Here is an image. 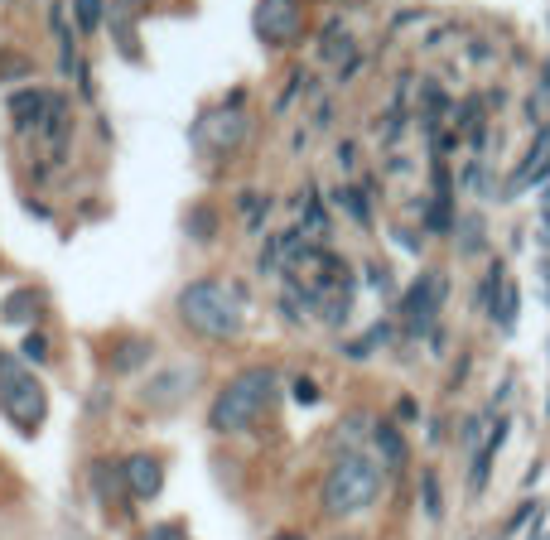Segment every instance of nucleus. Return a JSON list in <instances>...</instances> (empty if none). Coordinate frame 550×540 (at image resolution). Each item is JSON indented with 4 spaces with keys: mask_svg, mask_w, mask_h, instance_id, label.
<instances>
[{
    "mask_svg": "<svg viewBox=\"0 0 550 540\" xmlns=\"http://www.w3.org/2000/svg\"><path fill=\"white\" fill-rule=\"evenodd\" d=\"M256 39L271 44V49H290L304 39V5L300 0H256Z\"/></svg>",
    "mask_w": 550,
    "mask_h": 540,
    "instance_id": "6",
    "label": "nucleus"
},
{
    "mask_svg": "<svg viewBox=\"0 0 550 540\" xmlns=\"http://www.w3.org/2000/svg\"><path fill=\"white\" fill-rule=\"evenodd\" d=\"M444 295H449L444 275H435V270L415 275L411 285H406V295H401V328L406 333H430V324L440 319Z\"/></svg>",
    "mask_w": 550,
    "mask_h": 540,
    "instance_id": "7",
    "label": "nucleus"
},
{
    "mask_svg": "<svg viewBox=\"0 0 550 540\" xmlns=\"http://www.w3.org/2000/svg\"><path fill=\"white\" fill-rule=\"evenodd\" d=\"M10 111H15V126H20V131H39V126H44V111H49V92L29 87V92H20V97L10 102Z\"/></svg>",
    "mask_w": 550,
    "mask_h": 540,
    "instance_id": "14",
    "label": "nucleus"
},
{
    "mask_svg": "<svg viewBox=\"0 0 550 540\" xmlns=\"http://www.w3.org/2000/svg\"><path fill=\"white\" fill-rule=\"evenodd\" d=\"M319 54H324V63H348V58H353V34H348L343 25H329L324 29Z\"/></svg>",
    "mask_w": 550,
    "mask_h": 540,
    "instance_id": "17",
    "label": "nucleus"
},
{
    "mask_svg": "<svg viewBox=\"0 0 550 540\" xmlns=\"http://www.w3.org/2000/svg\"><path fill=\"white\" fill-rule=\"evenodd\" d=\"M242 102V97H237ZM232 107H218V111H203L198 121H193V145L203 150V155H232V150H242V140H247V111Z\"/></svg>",
    "mask_w": 550,
    "mask_h": 540,
    "instance_id": "5",
    "label": "nucleus"
},
{
    "mask_svg": "<svg viewBox=\"0 0 550 540\" xmlns=\"http://www.w3.org/2000/svg\"><path fill=\"white\" fill-rule=\"evenodd\" d=\"M483 184H488V169H483V164H468V174H464V189L483 193Z\"/></svg>",
    "mask_w": 550,
    "mask_h": 540,
    "instance_id": "25",
    "label": "nucleus"
},
{
    "mask_svg": "<svg viewBox=\"0 0 550 540\" xmlns=\"http://www.w3.org/2000/svg\"><path fill=\"white\" fill-rule=\"evenodd\" d=\"M121 483H126V492L136 502H155L160 487H165V459H155V454H126L121 459Z\"/></svg>",
    "mask_w": 550,
    "mask_h": 540,
    "instance_id": "8",
    "label": "nucleus"
},
{
    "mask_svg": "<svg viewBox=\"0 0 550 540\" xmlns=\"http://www.w3.org/2000/svg\"><path fill=\"white\" fill-rule=\"evenodd\" d=\"M29 314H39V295H34V290H15L10 304L0 309V319H5V324H25Z\"/></svg>",
    "mask_w": 550,
    "mask_h": 540,
    "instance_id": "19",
    "label": "nucleus"
},
{
    "mask_svg": "<svg viewBox=\"0 0 550 540\" xmlns=\"http://www.w3.org/2000/svg\"><path fill=\"white\" fill-rule=\"evenodd\" d=\"M372 444H377V454H382L386 468H401V463H406V434L396 430L391 420L372 425Z\"/></svg>",
    "mask_w": 550,
    "mask_h": 540,
    "instance_id": "15",
    "label": "nucleus"
},
{
    "mask_svg": "<svg viewBox=\"0 0 550 540\" xmlns=\"http://www.w3.org/2000/svg\"><path fill=\"white\" fill-rule=\"evenodd\" d=\"M502 439H507V420H497L493 430H488L483 449H478V459H473V468H468V492H473V497L488 487V473H493V459H497V449H502Z\"/></svg>",
    "mask_w": 550,
    "mask_h": 540,
    "instance_id": "12",
    "label": "nucleus"
},
{
    "mask_svg": "<svg viewBox=\"0 0 550 540\" xmlns=\"http://www.w3.org/2000/svg\"><path fill=\"white\" fill-rule=\"evenodd\" d=\"M386 338H391V324H377V328H372V333H367V338H358V343H348V348H343V352H348V357H367V352H377V348H382Z\"/></svg>",
    "mask_w": 550,
    "mask_h": 540,
    "instance_id": "23",
    "label": "nucleus"
},
{
    "mask_svg": "<svg viewBox=\"0 0 550 540\" xmlns=\"http://www.w3.org/2000/svg\"><path fill=\"white\" fill-rule=\"evenodd\" d=\"M295 396H300V401H319V386H314L309 377H300L295 381Z\"/></svg>",
    "mask_w": 550,
    "mask_h": 540,
    "instance_id": "26",
    "label": "nucleus"
},
{
    "mask_svg": "<svg viewBox=\"0 0 550 540\" xmlns=\"http://www.w3.org/2000/svg\"><path fill=\"white\" fill-rule=\"evenodd\" d=\"M502 285H507V270H502V261H488V270H483V280H478V290H473V304L493 319L497 309V295H502Z\"/></svg>",
    "mask_w": 550,
    "mask_h": 540,
    "instance_id": "16",
    "label": "nucleus"
},
{
    "mask_svg": "<svg viewBox=\"0 0 550 540\" xmlns=\"http://www.w3.org/2000/svg\"><path fill=\"white\" fill-rule=\"evenodd\" d=\"M0 415L20 434H39L44 430V415H49L44 381L34 377L20 357H10V352H0Z\"/></svg>",
    "mask_w": 550,
    "mask_h": 540,
    "instance_id": "4",
    "label": "nucleus"
},
{
    "mask_svg": "<svg viewBox=\"0 0 550 540\" xmlns=\"http://www.w3.org/2000/svg\"><path fill=\"white\" fill-rule=\"evenodd\" d=\"M150 357H155V343H150V338H126L121 348L111 352V372H116V377H131Z\"/></svg>",
    "mask_w": 550,
    "mask_h": 540,
    "instance_id": "13",
    "label": "nucleus"
},
{
    "mask_svg": "<svg viewBox=\"0 0 550 540\" xmlns=\"http://www.w3.org/2000/svg\"><path fill=\"white\" fill-rule=\"evenodd\" d=\"M546 213H550V189H546Z\"/></svg>",
    "mask_w": 550,
    "mask_h": 540,
    "instance_id": "30",
    "label": "nucleus"
},
{
    "mask_svg": "<svg viewBox=\"0 0 550 540\" xmlns=\"http://www.w3.org/2000/svg\"><path fill=\"white\" fill-rule=\"evenodd\" d=\"M140 0H111V34H116V44H121V54L126 58H140V44H136V20H140Z\"/></svg>",
    "mask_w": 550,
    "mask_h": 540,
    "instance_id": "11",
    "label": "nucleus"
},
{
    "mask_svg": "<svg viewBox=\"0 0 550 540\" xmlns=\"http://www.w3.org/2000/svg\"><path fill=\"white\" fill-rule=\"evenodd\" d=\"M275 540H304V536H300V531H280Z\"/></svg>",
    "mask_w": 550,
    "mask_h": 540,
    "instance_id": "28",
    "label": "nucleus"
},
{
    "mask_svg": "<svg viewBox=\"0 0 550 540\" xmlns=\"http://www.w3.org/2000/svg\"><path fill=\"white\" fill-rule=\"evenodd\" d=\"M377 497H382V463L358 454V449L353 454H338L333 468L324 473V487H319V502H324L329 516H358Z\"/></svg>",
    "mask_w": 550,
    "mask_h": 540,
    "instance_id": "3",
    "label": "nucleus"
},
{
    "mask_svg": "<svg viewBox=\"0 0 550 540\" xmlns=\"http://www.w3.org/2000/svg\"><path fill=\"white\" fill-rule=\"evenodd\" d=\"M396 420H415V401H411V396H401V401H396Z\"/></svg>",
    "mask_w": 550,
    "mask_h": 540,
    "instance_id": "27",
    "label": "nucleus"
},
{
    "mask_svg": "<svg viewBox=\"0 0 550 540\" xmlns=\"http://www.w3.org/2000/svg\"><path fill=\"white\" fill-rule=\"evenodd\" d=\"M338 540H358V536H338Z\"/></svg>",
    "mask_w": 550,
    "mask_h": 540,
    "instance_id": "31",
    "label": "nucleus"
},
{
    "mask_svg": "<svg viewBox=\"0 0 550 540\" xmlns=\"http://www.w3.org/2000/svg\"><path fill=\"white\" fill-rule=\"evenodd\" d=\"M546 410H550V401H546Z\"/></svg>",
    "mask_w": 550,
    "mask_h": 540,
    "instance_id": "32",
    "label": "nucleus"
},
{
    "mask_svg": "<svg viewBox=\"0 0 550 540\" xmlns=\"http://www.w3.org/2000/svg\"><path fill=\"white\" fill-rule=\"evenodd\" d=\"M213 232H218V213H213L208 203L189 208V237L193 242H213Z\"/></svg>",
    "mask_w": 550,
    "mask_h": 540,
    "instance_id": "20",
    "label": "nucleus"
},
{
    "mask_svg": "<svg viewBox=\"0 0 550 540\" xmlns=\"http://www.w3.org/2000/svg\"><path fill=\"white\" fill-rule=\"evenodd\" d=\"M517 304H522V290L507 280V285H502V295H497V309H493V324L502 328V333H512V328H517Z\"/></svg>",
    "mask_w": 550,
    "mask_h": 540,
    "instance_id": "18",
    "label": "nucleus"
},
{
    "mask_svg": "<svg viewBox=\"0 0 550 540\" xmlns=\"http://www.w3.org/2000/svg\"><path fill=\"white\" fill-rule=\"evenodd\" d=\"M546 179H550V126H541L536 140L526 145L522 164H517V169H512V179H507V198L526 193L531 184H546Z\"/></svg>",
    "mask_w": 550,
    "mask_h": 540,
    "instance_id": "9",
    "label": "nucleus"
},
{
    "mask_svg": "<svg viewBox=\"0 0 550 540\" xmlns=\"http://www.w3.org/2000/svg\"><path fill=\"white\" fill-rule=\"evenodd\" d=\"M275 401V372L271 367H247L218 391V401L208 410V425L218 434H242L251 430Z\"/></svg>",
    "mask_w": 550,
    "mask_h": 540,
    "instance_id": "2",
    "label": "nucleus"
},
{
    "mask_svg": "<svg viewBox=\"0 0 550 540\" xmlns=\"http://www.w3.org/2000/svg\"><path fill=\"white\" fill-rule=\"evenodd\" d=\"M73 15H78V34H97L102 15H107V0H73Z\"/></svg>",
    "mask_w": 550,
    "mask_h": 540,
    "instance_id": "21",
    "label": "nucleus"
},
{
    "mask_svg": "<svg viewBox=\"0 0 550 540\" xmlns=\"http://www.w3.org/2000/svg\"><path fill=\"white\" fill-rule=\"evenodd\" d=\"M179 319L198 333V338H213V343H227L247 328V295L237 280H222V275H203V280H189L179 290Z\"/></svg>",
    "mask_w": 550,
    "mask_h": 540,
    "instance_id": "1",
    "label": "nucleus"
},
{
    "mask_svg": "<svg viewBox=\"0 0 550 540\" xmlns=\"http://www.w3.org/2000/svg\"><path fill=\"white\" fill-rule=\"evenodd\" d=\"M343 5H367V0H343Z\"/></svg>",
    "mask_w": 550,
    "mask_h": 540,
    "instance_id": "29",
    "label": "nucleus"
},
{
    "mask_svg": "<svg viewBox=\"0 0 550 540\" xmlns=\"http://www.w3.org/2000/svg\"><path fill=\"white\" fill-rule=\"evenodd\" d=\"M49 357V338L44 333H25V343H20V362H44Z\"/></svg>",
    "mask_w": 550,
    "mask_h": 540,
    "instance_id": "24",
    "label": "nucleus"
},
{
    "mask_svg": "<svg viewBox=\"0 0 550 540\" xmlns=\"http://www.w3.org/2000/svg\"><path fill=\"white\" fill-rule=\"evenodd\" d=\"M420 497H425V516H430V521H440V516H444V497H440V478H435V473H425V478H420Z\"/></svg>",
    "mask_w": 550,
    "mask_h": 540,
    "instance_id": "22",
    "label": "nucleus"
},
{
    "mask_svg": "<svg viewBox=\"0 0 550 540\" xmlns=\"http://www.w3.org/2000/svg\"><path fill=\"white\" fill-rule=\"evenodd\" d=\"M193 391V372L189 367H169L165 377H155L145 391H140V401L145 405H174L179 396H189Z\"/></svg>",
    "mask_w": 550,
    "mask_h": 540,
    "instance_id": "10",
    "label": "nucleus"
}]
</instances>
